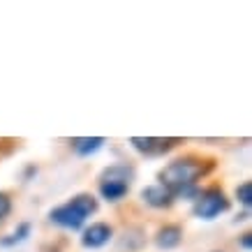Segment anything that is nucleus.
<instances>
[{"label": "nucleus", "instance_id": "obj_4", "mask_svg": "<svg viewBox=\"0 0 252 252\" xmlns=\"http://www.w3.org/2000/svg\"><path fill=\"white\" fill-rule=\"evenodd\" d=\"M229 208V199L224 197V192L213 188V190H206L204 194L197 197V204H194V215L201 218V220H213L220 213H224Z\"/></svg>", "mask_w": 252, "mask_h": 252}, {"label": "nucleus", "instance_id": "obj_11", "mask_svg": "<svg viewBox=\"0 0 252 252\" xmlns=\"http://www.w3.org/2000/svg\"><path fill=\"white\" fill-rule=\"evenodd\" d=\"M236 197L241 199V204L243 206H250L252 204V185L250 183H243L236 188Z\"/></svg>", "mask_w": 252, "mask_h": 252}, {"label": "nucleus", "instance_id": "obj_8", "mask_svg": "<svg viewBox=\"0 0 252 252\" xmlns=\"http://www.w3.org/2000/svg\"><path fill=\"white\" fill-rule=\"evenodd\" d=\"M181 238H183L181 227H176V224H167V227H162V229L158 231L155 243L160 245L162 250H171V248H176V245L181 243Z\"/></svg>", "mask_w": 252, "mask_h": 252}, {"label": "nucleus", "instance_id": "obj_6", "mask_svg": "<svg viewBox=\"0 0 252 252\" xmlns=\"http://www.w3.org/2000/svg\"><path fill=\"white\" fill-rule=\"evenodd\" d=\"M141 199H144L146 204H151V206L155 208H164L171 204V199H174V194L164 188V185H148V188H144L141 190Z\"/></svg>", "mask_w": 252, "mask_h": 252}, {"label": "nucleus", "instance_id": "obj_1", "mask_svg": "<svg viewBox=\"0 0 252 252\" xmlns=\"http://www.w3.org/2000/svg\"><path fill=\"white\" fill-rule=\"evenodd\" d=\"M201 176V164L194 160H176L160 171V185H164L171 194H197L194 181Z\"/></svg>", "mask_w": 252, "mask_h": 252}, {"label": "nucleus", "instance_id": "obj_13", "mask_svg": "<svg viewBox=\"0 0 252 252\" xmlns=\"http://www.w3.org/2000/svg\"><path fill=\"white\" fill-rule=\"evenodd\" d=\"M243 248H250V234H245L243 236Z\"/></svg>", "mask_w": 252, "mask_h": 252}, {"label": "nucleus", "instance_id": "obj_5", "mask_svg": "<svg viewBox=\"0 0 252 252\" xmlns=\"http://www.w3.org/2000/svg\"><path fill=\"white\" fill-rule=\"evenodd\" d=\"M111 227L109 224H104V222H95V224H91L88 229L84 231V236H81V243L86 245V248H102V245H107L109 241H111Z\"/></svg>", "mask_w": 252, "mask_h": 252}, {"label": "nucleus", "instance_id": "obj_7", "mask_svg": "<svg viewBox=\"0 0 252 252\" xmlns=\"http://www.w3.org/2000/svg\"><path fill=\"white\" fill-rule=\"evenodd\" d=\"M132 146H134L137 151H141V153H146V155H162L174 146V141H171V139H153V137L139 139V137H134L132 139Z\"/></svg>", "mask_w": 252, "mask_h": 252}, {"label": "nucleus", "instance_id": "obj_3", "mask_svg": "<svg viewBox=\"0 0 252 252\" xmlns=\"http://www.w3.org/2000/svg\"><path fill=\"white\" fill-rule=\"evenodd\" d=\"M130 181H132V169L130 167H109L104 174H102V181H99V194L107 199V201H118L127 194L130 190Z\"/></svg>", "mask_w": 252, "mask_h": 252}, {"label": "nucleus", "instance_id": "obj_12", "mask_svg": "<svg viewBox=\"0 0 252 252\" xmlns=\"http://www.w3.org/2000/svg\"><path fill=\"white\" fill-rule=\"evenodd\" d=\"M9 211H12V201H9V197L5 192H0V222L7 218Z\"/></svg>", "mask_w": 252, "mask_h": 252}, {"label": "nucleus", "instance_id": "obj_10", "mask_svg": "<svg viewBox=\"0 0 252 252\" xmlns=\"http://www.w3.org/2000/svg\"><path fill=\"white\" fill-rule=\"evenodd\" d=\"M31 234V224L28 222H23V224H19V229L12 234L9 238H0V245H14V243H21L23 238Z\"/></svg>", "mask_w": 252, "mask_h": 252}, {"label": "nucleus", "instance_id": "obj_2", "mask_svg": "<svg viewBox=\"0 0 252 252\" xmlns=\"http://www.w3.org/2000/svg\"><path fill=\"white\" fill-rule=\"evenodd\" d=\"M95 211H97L95 199H93L91 194H79V197H74L72 201H67V204L54 208V211L49 213V218H51V222L61 224L65 229H79L86 222V218L93 215Z\"/></svg>", "mask_w": 252, "mask_h": 252}, {"label": "nucleus", "instance_id": "obj_9", "mask_svg": "<svg viewBox=\"0 0 252 252\" xmlns=\"http://www.w3.org/2000/svg\"><path fill=\"white\" fill-rule=\"evenodd\" d=\"M102 144H104V139L102 137H86V139H72V148L77 151L79 155H91L95 153L97 148H102Z\"/></svg>", "mask_w": 252, "mask_h": 252}]
</instances>
